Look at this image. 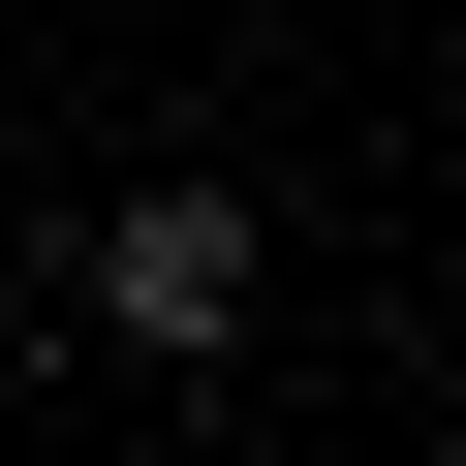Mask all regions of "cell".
I'll use <instances>...</instances> for the list:
<instances>
[{"mask_svg": "<svg viewBox=\"0 0 466 466\" xmlns=\"http://www.w3.org/2000/svg\"><path fill=\"white\" fill-rule=\"evenodd\" d=\"M94 311L125 342H249V187H125L94 218Z\"/></svg>", "mask_w": 466, "mask_h": 466, "instance_id": "obj_1", "label": "cell"}]
</instances>
